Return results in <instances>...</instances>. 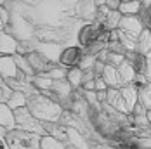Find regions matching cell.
Listing matches in <instances>:
<instances>
[{"label":"cell","instance_id":"6da1fadb","mask_svg":"<svg viewBox=\"0 0 151 149\" xmlns=\"http://www.w3.org/2000/svg\"><path fill=\"white\" fill-rule=\"evenodd\" d=\"M28 109L33 113V116L40 121H58L61 116V106L45 95H33L28 101Z\"/></svg>","mask_w":151,"mask_h":149},{"label":"cell","instance_id":"7a4b0ae2","mask_svg":"<svg viewBox=\"0 0 151 149\" xmlns=\"http://www.w3.org/2000/svg\"><path fill=\"white\" fill-rule=\"evenodd\" d=\"M9 149H40V137L26 130H11L4 135Z\"/></svg>","mask_w":151,"mask_h":149},{"label":"cell","instance_id":"3957f363","mask_svg":"<svg viewBox=\"0 0 151 149\" xmlns=\"http://www.w3.org/2000/svg\"><path fill=\"white\" fill-rule=\"evenodd\" d=\"M14 118H16V125L17 128L21 130H26V132H33V134H42L44 132V127L40 123V120H37L33 116L28 107H17L14 109Z\"/></svg>","mask_w":151,"mask_h":149},{"label":"cell","instance_id":"277c9868","mask_svg":"<svg viewBox=\"0 0 151 149\" xmlns=\"http://www.w3.org/2000/svg\"><path fill=\"white\" fill-rule=\"evenodd\" d=\"M83 56H85V50H83V47H80V45L64 47L59 54V64L63 68H66V69L76 68V66H80Z\"/></svg>","mask_w":151,"mask_h":149},{"label":"cell","instance_id":"5b68a950","mask_svg":"<svg viewBox=\"0 0 151 149\" xmlns=\"http://www.w3.org/2000/svg\"><path fill=\"white\" fill-rule=\"evenodd\" d=\"M106 30L104 23H101V21H96V23H89V24H83L80 31H78V44L80 47H89L92 42H96V40H99V35Z\"/></svg>","mask_w":151,"mask_h":149},{"label":"cell","instance_id":"8992f818","mask_svg":"<svg viewBox=\"0 0 151 149\" xmlns=\"http://www.w3.org/2000/svg\"><path fill=\"white\" fill-rule=\"evenodd\" d=\"M118 30H120L123 35L130 37L132 40H137V37L141 35V31L144 30V26L141 24V21H139L137 16H122Z\"/></svg>","mask_w":151,"mask_h":149},{"label":"cell","instance_id":"52a82bcc","mask_svg":"<svg viewBox=\"0 0 151 149\" xmlns=\"http://www.w3.org/2000/svg\"><path fill=\"white\" fill-rule=\"evenodd\" d=\"M120 95H122V99H123V104H125L127 113H132L134 107L139 104V90H137L132 83L122 85L120 87Z\"/></svg>","mask_w":151,"mask_h":149},{"label":"cell","instance_id":"ba28073f","mask_svg":"<svg viewBox=\"0 0 151 149\" xmlns=\"http://www.w3.org/2000/svg\"><path fill=\"white\" fill-rule=\"evenodd\" d=\"M101 76H103V80L108 83V87H115V89H118V87L123 85V83H122V78H120V73H118V68H116L115 64L106 62Z\"/></svg>","mask_w":151,"mask_h":149},{"label":"cell","instance_id":"9c48e42d","mask_svg":"<svg viewBox=\"0 0 151 149\" xmlns=\"http://www.w3.org/2000/svg\"><path fill=\"white\" fill-rule=\"evenodd\" d=\"M125 59L134 66L137 74H144V69H146V54H142L139 50H127L125 52Z\"/></svg>","mask_w":151,"mask_h":149},{"label":"cell","instance_id":"30bf717a","mask_svg":"<svg viewBox=\"0 0 151 149\" xmlns=\"http://www.w3.org/2000/svg\"><path fill=\"white\" fill-rule=\"evenodd\" d=\"M0 74L5 78H16L19 74V68L16 64V59H12L11 56L0 57Z\"/></svg>","mask_w":151,"mask_h":149},{"label":"cell","instance_id":"8fae6325","mask_svg":"<svg viewBox=\"0 0 151 149\" xmlns=\"http://www.w3.org/2000/svg\"><path fill=\"white\" fill-rule=\"evenodd\" d=\"M0 127H4L5 130H11L16 127V118H14V109L9 107L7 102H0Z\"/></svg>","mask_w":151,"mask_h":149},{"label":"cell","instance_id":"7c38bea8","mask_svg":"<svg viewBox=\"0 0 151 149\" xmlns=\"http://www.w3.org/2000/svg\"><path fill=\"white\" fill-rule=\"evenodd\" d=\"M116 68H118V73H120V78H122V83H123V85H129V83H132V82L136 80L137 71L134 69V66H132L127 59L123 61V62H120Z\"/></svg>","mask_w":151,"mask_h":149},{"label":"cell","instance_id":"4fadbf2b","mask_svg":"<svg viewBox=\"0 0 151 149\" xmlns=\"http://www.w3.org/2000/svg\"><path fill=\"white\" fill-rule=\"evenodd\" d=\"M141 7H142L141 0H122L118 11L122 12V16H137Z\"/></svg>","mask_w":151,"mask_h":149},{"label":"cell","instance_id":"5bb4252c","mask_svg":"<svg viewBox=\"0 0 151 149\" xmlns=\"http://www.w3.org/2000/svg\"><path fill=\"white\" fill-rule=\"evenodd\" d=\"M136 50L142 52V54H148L151 50V30L144 28L141 31V35L137 37V40H136Z\"/></svg>","mask_w":151,"mask_h":149},{"label":"cell","instance_id":"9a60e30c","mask_svg":"<svg viewBox=\"0 0 151 149\" xmlns=\"http://www.w3.org/2000/svg\"><path fill=\"white\" fill-rule=\"evenodd\" d=\"M28 61H30L33 71H37V73H45V71H49V59H44L40 54H37V52L30 54L28 56Z\"/></svg>","mask_w":151,"mask_h":149},{"label":"cell","instance_id":"2e32d148","mask_svg":"<svg viewBox=\"0 0 151 149\" xmlns=\"http://www.w3.org/2000/svg\"><path fill=\"white\" fill-rule=\"evenodd\" d=\"M120 19H122V12L118 11V9H109V12L106 14L104 17V26L108 28V30H116L118 28V24H120Z\"/></svg>","mask_w":151,"mask_h":149},{"label":"cell","instance_id":"e0dca14e","mask_svg":"<svg viewBox=\"0 0 151 149\" xmlns=\"http://www.w3.org/2000/svg\"><path fill=\"white\" fill-rule=\"evenodd\" d=\"M9 107H12V109H17V107H23V106L28 104V99L19 92V90H12V94L9 95V99L5 101Z\"/></svg>","mask_w":151,"mask_h":149},{"label":"cell","instance_id":"ac0fdd59","mask_svg":"<svg viewBox=\"0 0 151 149\" xmlns=\"http://www.w3.org/2000/svg\"><path fill=\"white\" fill-rule=\"evenodd\" d=\"M66 78H68V83H70V85L78 87V85H82V83H83V69H82L80 66L71 68V69H68Z\"/></svg>","mask_w":151,"mask_h":149},{"label":"cell","instance_id":"d6986e66","mask_svg":"<svg viewBox=\"0 0 151 149\" xmlns=\"http://www.w3.org/2000/svg\"><path fill=\"white\" fill-rule=\"evenodd\" d=\"M40 149H66V148L59 139H56L52 135H44V137H40Z\"/></svg>","mask_w":151,"mask_h":149},{"label":"cell","instance_id":"ffe728a7","mask_svg":"<svg viewBox=\"0 0 151 149\" xmlns=\"http://www.w3.org/2000/svg\"><path fill=\"white\" fill-rule=\"evenodd\" d=\"M139 102L146 109L151 107V82H148L142 89H139Z\"/></svg>","mask_w":151,"mask_h":149},{"label":"cell","instance_id":"44dd1931","mask_svg":"<svg viewBox=\"0 0 151 149\" xmlns=\"http://www.w3.org/2000/svg\"><path fill=\"white\" fill-rule=\"evenodd\" d=\"M137 17H139V21H141V24L144 26V28H148V30H151V9L150 7H141V11H139V14H137Z\"/></svg>","mask_w":151,"mask_h":149},{"label":"cell","instance_id":"7402d4cb","mask_svg":"<svg viewBox=\"0 0 151 149\" xmlns=\"http://www.w3.org/2000/svg\"><path fill=\"white\" fill-rule=\"evenodd\" d=\"M94 83H96V90H97V92L108 90V83L103 80V76H96V78H94Z\"/></svg>","mask_w":151,"mask_h":149},{"label":"cell","instance_id":"603a6c76","mask_svg":"<svg viewBox=\"0 0 151 149\" xmlns=\"http://www.w3.org/2000/svg\"><path fill=\"white\" fill-rule=\"evenodd\" d=\"M144 76L151 82V50L146 54V69H144Z\"/></svg>","mask_w":151,"mask_h":149},{"label":"cell","instance_id":"cb8c5ba5","mask_svg":"<svg viewBox=\"0 0 151 149\" xmlns=\"http://www.w3.org/2000/svg\"><path fill=\"white\" fill-rule=\"evenodd\" d=\"M120 2L122 0H106L104 5H108V9H113V11H115V9L120 7Z\"/></svg>","mask_w":151,"mask_h":149},{"label":"cell","instance_id":"d4e9b609","mask_svg":"<svg viewBox=\"0 0 151 149\" xmlns=\"http://www.w3.org/2000/svg\"><path fill=\"white\" fill-rule=\"evenodd\" d=\"M4 135H5V128L0 127V149H9L7 144H5V140H4Z\"/></svg>","mask_w":151,"mask_h":149},{"label":"cell","instance_id":"484cf974","mask_svg":"<svg viewBox=\"0 0 151 149\" xmlns=\"http://www.w3.org/2000/svg\"><path fill=\"white\" fill-rule=\"evenodd\" d=\"M94 2H96V5H97V7H101V5H104V4H106V0H94Z\"/></svg>","mask_w":151,"mask_h":149},{"label":"cell","instance_id":"4316f807","mask_svg":"<svg viewBox=\"0 0 151 149\" xmlns=\"http://www.w3.org/2000/svg\"><path fill=\"white\" fill-rule=\"evenodd\" d=\"M141 4H142L144 7H150V5H151V0H141Z\"/></svg>","mask_w":151,"mask_h":149},{"label":"cell","instance_id":"83f0119b","mask_svg":"<svg viewBox=\"0 0 151 149\" xmlns=\"http://www.w3.org/2000/svg\"><path fill=\"white\" fill-rule=\"evenodd\" d=\"M146 118H148V121H151V107L146 109Z\"/></svg>","mask_w":151,"mask_h":149},{"label":"cell","instance_id":"f1b7e54d","mask_svg":"<svg viewBox=\"0 0 151 149\" xmlns=\"http://www.w3.org/2000/svg\"><path fill=\"white\" fill-rule=\"evenodd\" d=\"M4 99H5V95L2 94V89H0V101H4Z\"/></svg>","mask_w":151,"mask_h":149},{"label":"cell","instance_id":"f546056e","mask_svg":"<svg viewBox=\"0 0 151 149\" xmlns=\"http://www.w3.org/2000/svg\"><path fill=\"white\" fill-rule=\"evenodd\" d=\"M150 9H151V5H150Z\"/></svg>","mask_w":151,"mask_h":149}]
</instances>
